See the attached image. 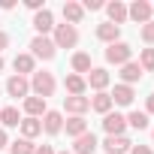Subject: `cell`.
<instances>
[{"label": "cell", "mask_w": 154, "mask_h": 154, "mask_svg": "<svg viewBox=\"0 0 154 154\" xmlns=\"http://www.w3.org/2000/svg\"><path fill=\"white\" fill-rule=\"evenodd\" d=\"M54 48H75V42H79V30H75L72 24H54Z\"/></svg>", "instance_id": "cell-2"}, {"label": "cell", "mask_w": 154, "mask_h": 154, "mask_svg": "<svg viewBox=\"0 0 154 154\" xmlns=\"http://www.w3.org/2000/svg\"><path fill=\"white\" fill-rule=\"evenodd\" d=\"M82 133H88V121H85L82 115H72V118L66 121V136H72V139H79Z\"/></svg>", "instance_id": "cell-23"}, {"label": "cell", "mask_w": 154, "mask_h": 154, "mask_svg": "<svg viewBox=\"0 0 154 154\" xmlns=\"http://www.w3.org/2000/svg\"><path fill=\"white\" fill-rule=\"evenodd\" d=\"M42 130H45L48 136H57V133L63 130V115H60V112H45V115H42Z\"/></svg>", "instance_id": "cell-14"}, {"label": "cell", "mask_w": 154, "mask_h": 154, "mask_svg": "<svg viewBox=\"0 0 154 154\" xmlns=\"http://www.w3.org/2000/svg\"><path fill=\"white\" fill-rule=\"evenodd\" d=\"M130 57H133V48H130L127 42H112V45L106 48V60H109V63H115V66L130 63Z\"/></svg>", "instance_id": "cell-3"}, {"label": "cell", "mask_w": 154, "mask_h": 154, "mask_svg": "<svg viewBox=\"0 0 154 154\" xmlns=\"http://www.w3.org/2000/svg\"><path fill=\"white\" fill-rule=\"evenodd\" d=\"M6 142H9V139H6V130H0V151L6 148Z\"/></svg>", "instance_id": "cell-37"}, {"label": "cell", "mask_w": 154, "mask_h": 154, "mask_svg": "<svg viewBox=\"0 0 154 154\" xmlns=\"http://www.w3.org/2000/svg\"><path fill=\"white\" fill-rule=\"evenodd\" d=\"M97 136L94 133H82L79 139H75V145H72V154H94L97 151Z\"/></svg>", "instance_id": "cell-12"}, {"label": "cell", "mask_w": 154, "mask_h": 154, "mask_svg": "<svg viewBox=\"0 0 154 154\" xmlns=\"http://www.w3.org/2000/svg\"><path fill=\"white\" fill-rule=\"evenodd\" d=\"M142 39L151 45L154 42V21H148V24H142Z\"/></svg>", "instance_id": "cell-30"}, {"label": "cell", "mask_w": 154, "mask_h": 154, "mask_svg": "<svg viewBox=\"0 0 154 154\" xmlns=\"http://www.w3.org/2000/svg\"><path fill=\"white\" fill-rule=\"evenodd\" d=\"M0 9H15V0H0Z\"/></svg>", "instance_id": "cell-36"}, {"label": "cell", "mask_w": 154, "mask_h": 154, "mask_svg": "<svg viewBox=\"0 0 154 154\" xmlns=\"http://www.w3.org/2000/svg\"><path fill=\"white\" fill-rule=\"evenodd\" d=\"M63 88H66V94H69V97H85V91H88V82H85V75H75V72H69L66 79H63Z\"/></svg>", "instance_id": "cell-8"}, {"label": "cell", "mask_w": 154, "mask_h": 154, "mask_svg": "<svg viewBox=\"0 0 154 154\" xmlns=\"http://www.w3.org/2000/svg\"><path fill=\"white\" fill-rule=\"evenodd\" d=\"M82 9H103V3H100V0H85V3H82Z\"/></svg>", "instance_id": "cell-32"}, {"label": "cell", "mask_w": 154, "mask_h": 154, "mask_svg": "<svg viewBox=\"0 0 154 154\" xmlns=\"http://www.w3.org/2000/svg\"><path fill=\"white\" fill-rule=\"evenodd\" d=\"M118 36H121V27H115V24H109V21L97 27V39H103V42H109V45L118 42Z\"/></svg>", "instance_id": "cell-24"}, {"label": "cell", "mask_w": 154, "mask_h": 154, "mask_svg": "<svg viewBox=\"0 0 154 154\" xmlns=\"http://www.w3.org/2000/svg\"><path fill=\"white\" fill-rule=\"evenodd\" d=\"M9 148H12V154H33V151H36L30 139H15V142H12Z\"/></svg>", "instance_id": "cell-29"}, {"label": "cell", "mask_w": 154, "mask_h": 154, "mask_svg": "<svg viewBox=\"0 0 154 154\" xmlns=\"http://www.w3.org/2000/svg\"><path fill=\"white\" fill-rule=\"evenodd\" d=\"M103 130H106L109 136H124L127 118H124L121 112H109V115H103Z\"/></svg>", "instance_id": "cell-5"}, {"label": "cell", "mask_w": 154, "mask_h": 154, "mask_svg": "<svg viewBox=\"0 0 154 154\" xmlns=\"http://www.w3.org/2000/svg\"><path fill=\"white\" fill-rule=\"evenodd\" d=\"M139 66H142V72H154V48H142Z\"/></svg>", "instance_id": "cell-27"}, {"label": "cell", "mask_w": 154, "mask_h": 154, "mask_svg": "<svg viewBox=\"0 0 154 154\" xmlns=\"http://www.w3.org/2000/svg\"><path fill=\"white\" fill-rule=\"evenodd\" d=\"M85 82H88V85H91V88L100 94V91H106V88H109L112 75H109L106 69H100V66H97V69H91V72H88V79H85Z\"/></svg>", "instance_id": "cell-10"}, {"label": "cell", "mask_w": 154, "mask_h": 154, "mask_svg": "<svg viewBox=\"0 0 154 154\" xmlns=\"http://www.w3.org/2000/svg\"><path fill=\"white\" fill-rule=\"evenodd\" d=\"M63 18H66V24H82V18H85V9H82V3H75V0H66L63 3Z\"/></svg>", "instance_id": "cell-13"}, {"label": "cell", "mask_w": 154, "mask_h": 154, "mask_svg": "<svg viewBox=\"0 0 154 154\" xmlns=\"http://www.w3.org/2000/svg\"><path fill=\"white\" fill-rule=\"evenodd\" d=\"M12 66H15V75L36 72V69H33V66H36V57H33V54H18V57L12 60Z\"/></svg>", "instance_id": "cell-17"}, {"label": "cell", "mask_w": 154, "mask_h": 154, "mask_svg": "<svg viewBox=\"0 0 154 154\" xmlns=\"http://www.w3.org/2000/svg\"><path fill=\"white\" fill-rule=\"evenodd\" d=\"M30 54L39 57V60H51V57L57 54V48H54V42H51L48 36H33V42H30Z\"/></svg>", "instance_id": "cell-4"}, {"label": "cell", "mask_w": 154, "mask_h": 154, "mask_svg": "<svg viewBox=\"0 0 154 154\" xmlns=\"http://www.w3.org/2000/svg\"><path fill=\"white\" fill-rule=\"evenodd\" d=\"M112 106H115V103H112V97H109L106 91L94 94V100H91V109H94V112H100V115H109V112H112Z\"/></svg>", "instance_id": "cell-22"}, {"label": "cell", "mask_w": 154, "mask_h": 154, "mask_svg": "<svg viewBox=\"0 0 154 154\" xmlns=\"http://www.w3.org/2000/svg\"><path fill=\"white\" fill-rule=\"evenodd\" d=\"M130 154H154V151H151L148 145H133V148H130Z\"/></svg>", "instance_id": "cell-33"}, {"label": "cell", "mask_w": 154, "mask_h": 154, "mask_svg": "<svg viewBox=\"0 0 154 154\" xmlns=\"http://www.w3.org/2000/svg\"><path fill=\"white\" fill-rule=\"evenodd\" d=\"M60 154H69V151H60Z\"/></svg>", "instance_id": "cell-40"}, {"label": "cell", "mask_w": 154, "mask_h": 154, "mask_svg": "<svg viewBox=\"0 0 154 154\" xmlns=\"http://www.w3.org/2000/svg\"><path fill=\"white\" fill-rule=\"evenodd\" d=\"M6 94H9V97H18V100H27V94H30V82L24 79V75H12V79L6 82Z\"/></svg>", "instance_id": "cell-6"}, {"label": "cell", "mask_w": 154, "mask_h": 154, "mask_svg": "<svg viewBox=\"0 0 154 154\" xmlns=\"http://www.w3.org/2000/svg\"><path fill=\"white\" fill-rule=\"evenodd\" d=\"M103 148H106V154H127V151L133 148V142H130L127 136H109V139L103 142Z\"/></svg>", "instance_id": "cell-9"}, {"label": "cell", "mask_w": 154, "mask_h": 154, "mask_svg": "<svg viewBox=\"0 0 154 154\" xmlns=\"http://www.w3.org/2000/svg\"><path fill=\"white\" fill-rule=\"evenodd\" d=\"M151 12H154L151 3H145V0H136V3L127 9V18H133V21H139V24H148V21H151Z\"/></svg>", "instance_id": "cell-7"}, {"label": "cell", "mask_w": 154, "mask_h": 154, "mask_svg": "<svg viewBox=\"0 0 154 154\" xmlns=\"http://www.w3.org/2000/svg\"><path fill=\"white\" fill-rule=\"evenodd\" d=\"M121 79H124L121 85H133V82H139V79H142V66H139L136 60L124 63V66H121Z\"/></svg>", "instance_id": "cell-21"}, {"label": "cell", "mask_w": 154, "mask_h": 154, "mask_svg": "<svg viewBox=\"0 0 154 154\" xmlns=\"http://www.w3.org/2000/svg\"><path fill=\"white\" fill-rule=\"evenodd\" d=\"M0 121H3V127H18L21 124V115L15 106H6V109H0Z\"/></svg>", "instance_id": "cell-26"}, {"label": "cell", "mask_w": 154, "mask_h": 154, "mask_svg": "<svg viewBox=\"0 0 154 154\" xmlns=\"http://www.w3.org/2000/svg\"><path fill=\"white\" fill-rule=\"evenodd\" d=\"M145 115H154V94L148 97V112H145Z\"/></svg>", "instance_id": "cell-38"}, {"label": "cell", "mask_w": 154, "mask_h": 154, "mask_svg": "<svg viewBox=\"0 0 154 154\" xmlns=\"http://www.w3.org/2000/svg\"><path fill=\"white\" fill-rule=\"evenodd\" d=\"M6 45H9V33H6V30H0V51H3Z\"/></svg>", "instance_id": "cell-34"}, {"label": "cell", "mask_w": 154, "mask_h": 154, "mask_svg": "<svg viewBox=\"0 0 154 154\" xmlns=\"http://www.w3.org/2000/svg\"><path fill=\"white\" fill-rule=\"evenodd\" d=\"M109 97H112V103H118V106H130L136 94H133V88H130V85H115V91H112Z\"/></svg>", "instance_id": "cell-18"}, {"label": "cell", "mask_w": 154, "mask_h": 154, "mask_svg": "<svg viewBox=\"0 0 154 154\" xmlns=\"http://www.w3.org/2000/svg\"><path fill=\"white\" fill-rule=\"evenodd\" d=\"M33 154H54V148H51V145H39Z\"/></svg>", "instance_id": "cell-35"}, {"label": "cell", "mask_w": 154, "mask_h": 154, "mask_svg": "<svg viewBox=\"0 0 154 154\" xmlns=\"http://www.w3.org/2000/svg\"><path fill=\"white\" fill-rule=\"evenodd\" d=\"M54 88H57V82H54V75L51 72H33V79H30V91H33V97H51L54 94Z\"/></svg>", "instance_id": "cell-1"}, {"label": "cell", "mask_w": 154, "mask_h": 154, "mask_svg": "<svg viewBox=\"0 0 154 154\" xmlns=\"http://www.w3.org/2000/svg\"><path fill=\"white\" fill-rule=\"evenodd\" d=\"M151 136H154V133H151Z\"/></svg>", "instance_id": "cell-41"}, {"label": "cell", "mask_w": 154, "mask_h": 154, "mask_svg": "<svg viewBox=\"0 0 154 154\" xmlns=\"http://www.w3.org/2000/svg\"><path fill=\"white\" fill-rule=\"evenodd\" d=\"M24 3H27V9H33V12H42V9H45L42 0H24Z\"/></svg>", "instance_id": "cell-31"}, {"label": "cell", "mask_w": 154, "mask_h": 154, "mask_svg": "<svg viewBox=\"0 0 154 154\" xmlns=\"http://www.w3.org/2000/svg\"><path fill=\"white\" fill-rule=\"evenodd\" d=\"M21 139H33V136H39L42 133V121L39 118H21Z\"/></svg>", "instance_id": "cell-20"}, {"label": "cell", "mask_w": 154, "mask_h": 154, "mask_svg": "<svg viewBox=\"0 0 154 154\" xmlns=\"http://www.w3.org/2000/svg\"><path fill=\"white\" fill-rule=\"evenodd\" d=\"M33 27L39 30V36H45L48 30H54V15H51V9L36 12V15H33Z\"/></svg>", "instance_id": "cell-15"}, {"label": "cell", "mask_w": 154, "mask_h": 154, "mask_svg": "<svg viewBox=\"0 0 154 154\" xmlns=\"http://www.w3.org/2000/svg\"><path fill=\"white\" fill-rule=\"evenodd\" d=\"M63 109L69 115H85L91 109V97H63Z\"/></svg>", "instance_id": "cell-11"}, {"label": "cell", "mask_w": 154, "mask_h": 154, "mask_svg": "<svg viewBox=\"0 0 154 154\" xmlns=\"http://www.w3.org/2000/svg\"><path fill=\"white\" fill-rule=\"evenodd\" d=\"M72 69H75V75L91 72V69H94V66H91V54H85V51H75V54H72Z\"/></svg>", "instance_id": "cell-25"}, {"label": "cell", "mask_w": 154, "mask_h": 154, "mask_svg": "<svg viewBox=\"0 0 154 154\" xmlns=\"http://www.w3.org/2000/svg\"><path fill=\"white\" fill-rule=\"evenodd\" d=\"M24 112H27V118H42L48 109H45V100L42 97H27L24 100Z\"/></svg>", "instance_id": "cell-19"}, {"label": "cell", "mask_w": 154, "mask_h": 154, "mask_svg": "<svg viewBox=\"0 0 154 154\" xmlns=\"http://www.w3.org/2000/svg\"><path fill=\"white\" fill-rule=\"evenodd\" d=\"M106 12H109V24H115V27H121V21H127V6L121 3V0L106 3Z\"/></svg>", "instance_id": "cell-16"}, {"label": "cell", "mask_w": 154, "mask_h": 154, "mask_svg": "<svg viewBox=\"0 0 154 154\" xmlns=\"http://www.w3.org/2000/svg\"><path fill=\"white\" fill-rule=\"evenodd\" d=\"M127 124L136 127V130H145V127H148V115H145V112H130V115H127Z\"/></svg>", "instance_id": "cell-28"}, {"label": "cell", "mask_w": 154, "mask_h": 154, "mask_svg": "<svg viewBox=\"0 0 154 154\" xmlns=\"http://www.w3.org/2000/svg\"><path fill=\"white\" fill-rule=\"evenodd\" d=\"M0 72H3V57H0Z\"/></svg>", "instance_id": "cell-39"}]
</instances>
